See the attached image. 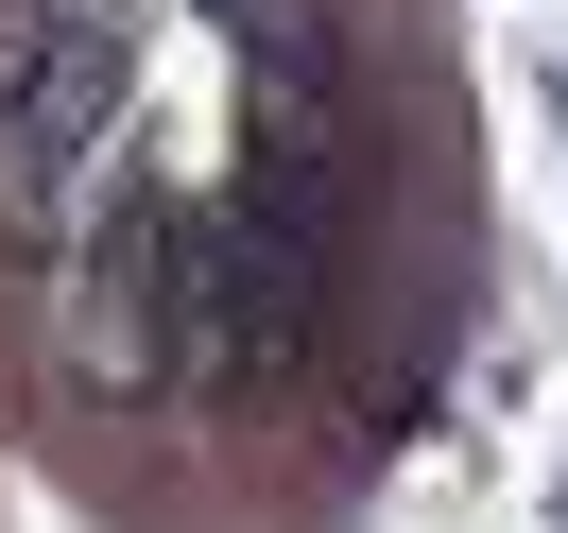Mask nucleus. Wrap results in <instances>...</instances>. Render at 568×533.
<instances>
[{
    "instance_id": "nucleus-3",
    "label": "nucleus",
    "mask_w": 568,
    "mask_h": 533,
    "mask_svg": "<svg viewBox=\"0 0 568 533\" xmlns=\"http://www.w3.org/2000/svg\"><path fill=\"white\" fill-rule=\"evenodd\" d=\"M173 310H190V207L155 173H121L104 224H87V361L104 379H155L173 361Z\"/></svg>"
},
{
    "instance_id": "nucleus-1",
    "label": "nucleus",
    "mask_w": 568,
    "mask_h": 533,
    "mask_svg": "<svg viewBox=\"0 0 568 533\" xmlns=\"http://www.w3.org/2000/svg\"><path fill=\"white\" fill-rule=\"evenodd\" d=\"M311 327H327V224H293V207H224V224H190V310H173V345H207L242 396H276L293 361H311Z\"/></svg>"
},
{
    "instance_id": "nucleus-2",
    "label": "nucleus",
    "mask_w": 568,
    "mask_h": 533,
    "mask_svg": "<svg viewBox=\"0 0 568 533\" xmlns=\"http://www.w3.org/2000/svg\"><path fill=\"white\" fill-rule=\"evenodd\" d=\"M121 70H139L121 18H104V0H70L52 52H36V86L0 104V242H52V224H70V173H87V139L121 121Z\"/></svg>"
},
{
    "instance_id": "nucleus-4",
    "label": "nucleus",
    "mask_w": 568,
    "mask_h": 533,
    "mask_svg": "<svg viewBox=\"0 0 568 533\" xmlns=\"http://www.w3.org/2000/svg\"><path fill=\"white\" fill-rule=\"evenodd\" d=\"M224 52H242V86H276V104H345V18L327 0H207Z\"/></svg>"
}]
</instances>
